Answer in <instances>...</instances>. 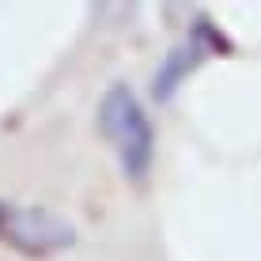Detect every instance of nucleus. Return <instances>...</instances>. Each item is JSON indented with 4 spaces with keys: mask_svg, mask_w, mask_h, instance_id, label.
<instances>
[{
    "mask_svg": "<svg viewBox=\"0 0 261 261\" xmlns=\"http://www.w3.org/2000/svg\"><path fill=\"white\" fill-rule=\"evenodd\" d=\"M0 242L15 246L19 254L46 257V254H57V250H68L76 242V231H72L68 220H61L49 208L0 201Z\"/></svg>",
    "mask_w": 261,
    "mask_h": 261,
    "instance_id": "nucleus-2",
    "label": "nucleus"
},
{
    "mask_svg": "<svg viewBox=\"0 0 261 261\" xmlns=\"http://www.w3.org/2000/svg\"><path fill=\"white\" fill-rule=\"evenodd\" d=\"M190 38H193V42H201V46H204V53H208V49H220V53H231V42H227V38H223V34H220V31H216V27H212L208 19H204V15H201V19H197V23H193V31H190Z\"/></svg>",
    "mask_w": 261,
    "mask_h": 261,
    "instance_id": "nucleus-4",
    "label": "nucleus"
},
{
    "mask_svg": "<svg viewBox=\"0 0 261 261\" xmlns=\"http://www.w3.org/2000/svg\"><path fill=\"white\" fill-rule=\"evenodd\" d=\"M204 57H208V53H204V46H201V42H193V38H190V42H182V46H174V49H170L167 57H163V65L155 68V80H151V95H155L159 102H167V98L178 91V84H182V80L190 76V72L201 65Z\"/></svg>",
    "mask_w": 261,
    "mask_h": 261,
    "instance_id": "nucleus-3",
    "label": "nucleus"
},
{
    "mask_svg": "<svg viewBox=\"0 0 261 261\" xmlns=\"http://www.w3.org/2000/svg\"><path fill=\"white\" fill-rule=\"evenodd\" d=\"M98 129L114 144L121 170L140 182L151 170V159H155V133H151V121L144 114L140 98L133 95V87L114 84L102 95V102H98Z\"/></svg>",
    "mask_w": 261,
    "mask_h": 261,
    "instance_id": "nucleus-1",
    "label": "nucleus"
}]
</instances>
